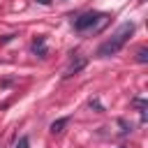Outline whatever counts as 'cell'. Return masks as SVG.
Listing matches in <instances>:
<instances>
[{
  "instance_id": "6da1fadb",
  "label": "cell",
  "mask_w": 148,
  "mask_h": 148,
  "mask_svg": "<svg viewBox=\"0 0 148 148\" xmlns=\"http://www.w3.org/2000/svg\"><path fill=\"white\" fill-rule=\"evenodd\" d=\"M132 32H134V23H123V25H118V30L104 42V44H99V49H97V58H111V56H116L118 51H123V46L130 42V37H132Z\"/></svg>"
},
{
  "instance_id": "7a4b0ae2",
  "label": "cell",
  "mask_w": 148,
  "mask_h": 148,
  "mask_svg": "<svg viewBox=\"0 0 148 148\" xmlns=\"http://www.w3.org/2000/svg\"><path fill=\"white\" fill-rule=\"evenodd\" d=\"M106 14H99V12H86L81 14L79 18H74V28L79 32H86V30H99L104 23H106Z\"/></svg>"
},
{
  "instance_id": "3957f363",
  "label": "cell",
  "mask_w": 148,
  "mask_h": 148,
  "mask_svg": "<svg viewBox=\"0 0 148 148\" xmlns=\"http://www.w3.org/2000/svg\"><path fill=\"white\" fill-rule=\"evenodd\" d=\"M32 51H35L39 58H44V56H46V37H44V35H39V37L32 42Z\"/></svg>"
},
{
  "instance_id": "277c9868",
  "label": "cell",
  "mask_w": 148,
  "mask_h": 148,
  "mask_svg": "<svg viewBox=\"0 0 148 148\" xmlns=\"http://www.w3.org/2000/svg\"><path fill=\"white\" fill-rule=\"evenodd\" d=\"M86 62H88V60H86V58H79V60H76V62H72V65H69V67H67V72H65V79H69V76H74V74H76V72H81V69H83V67H86Z\"/></svg>"
},
{
  "instance_id": "5b68a950",
  "label": "cell",
  "mask_w": 148,
  "mask_h": 148,
  "mask_svg": "<svg viewBox=\"0 0 148 148\" xmlns=\"http://www.w3.org/2000/svg\"><path fill=\"white\" fill-rule=\"evenodd\" d=\"M67 125H69V118H58V120L51 123L49 130H51V134H62V130H65Z\"/></svg>"
},
{
  "instance_id": "8992f818",
  "label": "cell",
  "mask_w": 148,
  "mask_h": 148,
  "mask_svg": "<svg viewBox=\"0 0 148 148\" xmlns=\"http://www.w3.org/2000/svg\"><path fill=\"white\" fill-rule=\"evenodd\" d=\"M136 62H148V49L146 46H141L136 51Z\"/></svg>"
},
{
  "instance_id": "52a82bcc",
  "label": "cell",
  "mask_w": 148,
  "mask_h": 148,
  "mask_svg": "<svg viewBox=\"0 0 148 148\" xmlns=\"http://www.w3.org/2000/svg\"><path fill=\"white\" fill-rule=\"evenodd\" d=\"M90 109H95L97 113H102V111H104V106L99 104V99H90Z\"/></svg>"
},
{
  "instance_id": "ba28073f",
  "label": "cell",
  "mask_w": 148,
  "mask_h": 148,
  "mask_svg": "<svg viewBox=\"0 0 148 148\" xmlns=\"http://www.w3.org/2000/svg\"><path fill=\"white\" fill-rule=\"evenodd\" d=\"M28 146H30V139H28V136H21V139L16 141V148H28Z\"/></svg>"
},
{
  "instance_id": "9c48e42d",
  "label": "cell",
  "mask_w": 148,
  "mask_h": 148,
  "mask_svg": "<svg viewBox=\"0 0 148 148\" xmlns=\"http://www.w3.org/2000/svg\"><path fill=\"white\" fill-rule=\"evenodd\" d=\"M120 127H123V130H120V134H127V132L132 130V127H130V125H127L125 120H120Z\"/></svg>"
},
{
  "instance_id": "30bf717a",
  "label": "cell",
  "mask_w": 148,
  "mask_h": 148,
  "mask_svg": "<svg viewBox=\"0 0 148 148\" xmlns=\"http://www.w3.org/2000/svg\"><path fill=\"white\" fill-rule=\"evenodd\" d=\"M12 37H14V35H2V37H0V44H7V42H12Z\"/></svg>"
},
{
  "instance_id": "8fae6325",
  "label": "cell",
  "mask_w": 148,
  "mask_h": 148,
  "mask_svg": "<svg viewBox=\"0 0 148 148\" xmlns=\"http://www.w3.org/2000/svg\"><path fill=\"white\" fill-rule=\"evenodd\" d=\"M35 2H39V5H44V7H49V5H51V0H35Z\"/></svg>"
}]
</instances>
